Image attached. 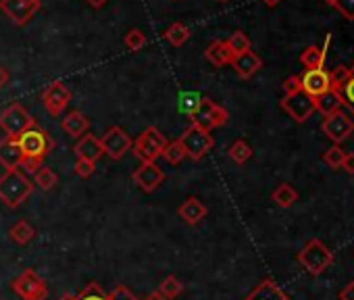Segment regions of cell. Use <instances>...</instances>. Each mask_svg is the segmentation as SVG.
Wrapping results in <instances>:
<instances>
[{"instance_id":"1","label":"cell","mask_w":354,"mask_h":300,"mask_svg":"<svg viewBox=\"0 0 354 300\" xmlns=\"http://www.w3.org/2000/svg\"><path fill=\"white\" fill-rule=\"evenodd\" d=\"M19 146H21V153H23V165L27 173H36L42 167V161L48 157V153L52 150L54 142L48 136L46 129H42L40 125H32L27 127L19 138H17Z\"/></svg>"},{"instance_id":"2","label":"cell","mask_w":354,"mask_h":300,"mask_svg":"<svg viewBox=\"0 0 354 300\" xmlns=\"http://www.w3.org/2000/svg\"><path fill=\"white\" fill-rule=\"evenodd\" d=\"M34 192V184L27 180V175L19 169L5 171V175H0V200L7 204L9 208H17L23 204Z\"/></svg>"},{"instance_id":"3","label":"cell","mask_w":354,"mask_h":300,"mask_svg":"<svg viewBox=\"0 0 354 300\" xmlns=\"http://www.w3.org/2000/svg\"><path fill=\"white\" fill-rule=\"evenodd\" d=\"M165 146H167V138L161 133V129L146 127L131 144V153L142 163H157V159H161V155H163Z\"/></svg>"},{"instance_id":"4","label":"cell","mask_w":354,"mask_h":300,"mask_svg":"<svg viewBox=\"0 0 354 300\" xmlns=\"http://www.w3.org/2000/svg\"><path fill=\"white\" fill-rule=\"evenodd\" d=\"M333 261H335L333 253H331L319 238L307 242L305 248L298 253V263L305 267L307 273H311V275H315V277L321 275L323 271H327V269L333 265Z\"/></svg>"},{"instance_id":"5","label":"cell","mask_w":354,"mask_h":300,"mask_svg":"<svg viewBox=\"0 0 354 300\" xmlns=\"http://www.w3.org/2000/svg\"><path fill=\"white\" fill-rule=\"evenodd\" d=\"M179 142L186 150V157L192 161H200L208 150L215 146V140H212L210 131H206L194 123L190 127H186V131L179 136Z\"/></svg>"},{"instance_id":"6","label":"cell","mask_w":354,"mask_h":300,"mask_svg":"<svg viewBox=\"0 0 354 300\" xmlns=\"http://www.w3.org/2000/svg\"><path fill=\"white\" fill-rule=\"evenodd\" d=\"M36 121L34 117L27 113V109L19 103L7 107L3 113H0V129L7 133V138H19L27 127H32Z\"/></svg>"},{"instance_id":"7","label":"cell","mask_w":354,"mask_h":300,"mask_svg":"<svg viewBox=\"0 0 354 300\" xmlns=\"http://www.w3.org/2000/svg\"><path fill=\"white\" fill-rule=\"evenodd\" d=\"M190 119H192L194 125L210 131L215 127L225 125L228 119H230V113L223 107H219L217 103H212L210 98H200V105H198V109L194 111V115Z\"/></svg>"},{"instance_id":"8","label":"cell","mask_w":354,"mask_h":300,"mask_svg":"<svg viewBox=\"0 0 354 300\" xmlns=\"http://www.w3.org/2000/svg\"><path fill=\"white\" fill-rule=\"evenodd\" d=\"M11 288L23 300H46L48 296L46 281L34 269H25L19 277H15L11 281Z\"/></svg>"},{"instance_id":"9","label":"cell","mask_w":354,"mask_h":300,"mask_svg":"<svg viewBox=\"0 0 354 300\" xmlns=\"http://www.w3.org/2000/svg\"><path fill=\"white\" fill-rule=\"evenodd\" d=\"M321 129H323V133L333 144H342V142H346L354 133V121H352V117H350L348 111H342L340 109V111L323 117Z\"/></svg>"},{"instance_id":"10","label":"cell","mask_w":354,"mask_h":300,"mask_svg":"<svg viewBox=\"0 0 354 300\" xmlns=\"http://www.w3.org/2000/svg\"><path fill=\"white\" fill-rule=\"evenodd\" d=\"M42 0H0V11H3L15 25H25L32 17L40 11Z\"/></svg>"},{"instance_id":"11","label":"cell","mask_w":354,"mask_h":300,"mask_svg":"<svg viewBox=\"0 0 354 300\" xmlns=\"http://www.w3.org/2000/svg\"><path fill=\"white\" fill-rule=\"evenodd\" d=\"M281 105V109L286 111L296 123H305L315 111H317V107H315V98L313 96H309L307 92H294V94H288V96H283V100L279 103Z\"/></svg>"},{"instance_id":"12","label":"cell","mask_w":354,"mask_h":300,"mask_svg":"<svg viewBox=\"0 0 354 300\" xmlns=\"http://www.w3.org/2000/svg\"><path fill=\"white\" fill-rule=\"evenodd\" d=\"M131 138L127 136V131L125 129H121V127H109L104 133H102V138H100V146H102V153L104 155H109L113 161H119L127 150H131Z\"/></svg>"},{"instance_id":"13","label":"cell","mask_w":354,"mask_h":300,"mask_svg":"<svg viewBox=\"0 0 354 300\" xmlns=\"http://www.w3.org/2000/svg\"><path fill=\"white\" fill-rule=\"evenodd\" d=\"M300 78V88L302 92H307L313 98H319L327 92H331V82H329V73L321 67V69H307Z\"/></svg>"},{"instance_id":"14","label":"cell","mask_w":354,"mask_h":300,"mask_svg":"<svg viewBox=\"0 0 354 300\" xmlns=\"http://www.w3.org/2000/svg\"><path fill=\"white\" fill-rule=\"evenodd\" d=\"M42 103L46 107V111L52 115V117H58L67 105L71 103V92L69 88L63 84V82H52L44 92H42Z\"/></svg>"},{"instance_id":"15","label":"cell","mask_w":354,"mask_h":300,"mask_svg":"<svg viewBox=\"0 0 354 300\" xmlns=\"http://www.w3.org/2000/svg\"><path fill=\"white\" fill-rule=\"evenodd\" d=\"M131 180L135 182L137 188H142L144 192L151 194V192L159 190V186H161L163 180H165V173H163V169H161L157 163H142V165L133 171Z\"/></svg>"},{"instance_id":"16","label":"cell","mask_w":354,"mask_h":300,"mask_svg":"<svg viewBox=\"0 0 354 300\" xmlns=\"http://www.w3.org/2000/svg\"><path fill=\"white\" fill-rule=\"evenodd\" d=\"M0 165L7 171L19 169L23 165V153L17 138H5L0 140Z\"/></svg>"},{"instance_id":"17","label":"cell","mask_w":354,"mask_h":300,"mask_svg":"<svg viewBox=\"0 0 354 300\" xmlns=\"http://www.w3.org/2000/svg\"><path fill=\"white\" fill-rule=\"evenodd\" d=\"M232 67H234V71L240 75L242 80H250L254 73H258V71H261L263 61H261V56H258L256 52L246 50V52H242V54L234 56Z\"/></svg>"},{"instance_id":"18","label":"cell","mask_w":354,"mask_h":300,"mask_svg":"<svg viewBox=\"0 0 354 300\" xmlns=\"http://www.w3.org/2000/svg\"><path fill=\"white\" fill-rule=\"evenodd\" d=\"M74 153L78 155V159H88L92 163H96L104 153H102V146H100V140L92 133H86L82 136L76 146H74Z\"/></svg>"},{"instance_id":"19","label":"cell","mask_w":354,"mask_h":300,"mask_svg":"<svg viewBox=\"0 0 354 300\" xmlns=\"http://www.w3.org/2000/svg\"><path fill=\"white\" fill-rule=\"evenodd\" d=\"M60 127L65 133H69L71 138H82L88 133L90 129V119L82 113V111H71L69 115L63 117Z\"/></svg>"},{"instance_id":"20","label":"cell","mask_w":354,"mask_h":300,"mask_svg":"<svg viewBox=\"0 0 354 300\" xmlns=\"http://www.w3.org/2000/svg\"><path fill=\"white\" fill-rule=\"evenodd\" d=\"M244 300H292L273 279H263Z\"/></svg>"},{"instance_id":"21","label":"cell","mask_w":354,"mask_h":300,"mask_svg":"<svg viewBox=\"0 0 354 300\" xmlns=\"http://www.w3.org/2000/svg\"><path fill=\"white\" fill-rule=\"evenodd\" d=\"M204 56H206L208 63H212L215 67L232 65V61H234V52L230 50V46H228L225 40H215V42H210L208 48L204 50Z\"/></svg>"},{"instance_id":"22","label":"cell","mask_w":354,"mask_h":300,"mask_svg":"<svg viewBox=\"0 0 354 300\" xmlns=\"http://www.w3.org/2000/svg\"><path fill=\"white\" fill-rule=\"evenodd\" d=\"M179 217L184 219V223L196 225V223H200V221L206 217V206H204V202H202L200 198L190 196L186 202H181V206H179Z\"/></svg>"},{"instance_id":"23","label":"cell","mask_w":354,"mask_h":300,"mask_svg":"<svg viewBox=\"0 0 354 300\" xmlns=\"http://www.w3.org/2000/svg\"><path fill=\"white\" fill-rule=\"evenodd\" d=\"M271 198H273V202H275L277 206H281V208H290V206L298 200V192H296L290 184H281V186H277V188L273 190Z\"/></svg>"},{"instance_id":"24","label":"cell","mask_w":354,"mask_h":300,"mask_svg":"<svg viewBox=\"0 0 354 300\" xmlns=\"http://www.w3.org/2000/svg\"><path fill=\"white\" fill-rule=\"evenodd\" d=\"M34 236H36V230L32 228V225L27 223V221H17L13 228L9 230V238L15 242V244H19V246H23V244H30L32 240H34Z\"/></svg>"},{"instance_id":"25","label":"cell","mask_w":354,"mask_h":300,"mask_svg":"<svg viewBox=\"0 0 354 300\" xmlns=\"http://www.w3.org/2000/svg\"><path fill=\"white\" fill-rule=\"evenodd\" d=\"M325 54H327V48H319V46H309L302 50L300 54V63L307 67V69H321L323 63H325Z\"/></svg>"},{"instance_id":"26","label":"cell","mask_w":354,"mask_h":300,"mask_svg":"<svg viewBox=\"0 0 354 300\" xmlns=\"http://www.w3.org/2000/svg\"><path fill=\"white\" fill-rule=\"evenodd\" d=\"M315 107H317V111L323 113V117H325V115H331V113L340 111V109H342V103H340L338 92L331 90V92H327V94L315 98Z\"/></svg>"},{"instance_id":"27","label":"cell","mask_w":354,"mask_h":300,"mask_svg":"<svg viewBox=\"0 0 354 300\" xmlns=\"http://www.w3.org/2000/svg\"><path fill=\"white\" fill-rule=\"evenodd\" d=\"M228 155H230V159H232L234 163L244 165V163H248V161L252 159V148L248 146V142H244V140H236V142L230 146Z\"/></svg>"},{"instance_id":"28","label":"cell","mask_w":354,"mask_h":300,"mask_svg":"<svg viewBox=\"0 0 354 300\" xmlns=\"http://www.w3.org/2000/svg\"><path fill=\"white\" fill-rule=\"evenodd\" d=\"M188 38H190V30H188L181 21L171 23V25L167 28V32H165V40H167L171 46H181V44L188 42Z\"/></svg>"},{"instance_id":"29","label":"cell","mask_w":354,"mask_h":300,"mask_svg":"<svg viewBox=\"0 0 354 300\" xmlns=\"http://www.w3.org/2000/svg\"><path fill=\"white\" fill-rule=\"evenodd\" d=\"M169 165H179L184 159H186V150L181 146L179 140H173V142H167L165 150H163V155H161Z\"/></svg>"},{"instance_id":"30","label":"cell","mask_w":354,"mask_h":300,"mask_svg":"<svg viewBox=\"0 0 354 300\" xmlns=\"http://www.w3.org/2000/svg\"><path fill=\"white\" fill-rule=\"evenodd\" d=\"M34 184L40 188V190H52L56 184H58V175L52 171V169H48V167H40L36 173H34Z\"/></svg>"},{"instance_id":"31","label":"cell","mask_w":354,"mask_h":300,"mask_svg":"<svg viewBox=\"0 0 354 300\" xmlns=\"http://www.w3.org/2000/svg\"><path fill=\"white\" fill-rule=\"evenodd\" d=\"M159 292H161L167 300H173V298H177V296L184 292V283H181L175 275H169V277H165V279L161 281Z\"/></svg>"},{"instance_id":"32","label":"cell","mask_w":354,"mask_h":300,"mask_svg":"<svg viewBox=\"0 0 354 300\" xmlns=\"http://www.w3.org/2000/svg\"><path fill=\"white\" fill-rule=\"evenodd\" d=\"M354 75V69L352 67H346V65H338L331 73H329V82H331V90H340L350 78Z\"/></svg>"},{"instance_id":"33","label":"cell","mask_w":354,"mask_h":300,"mask_svg":"<svg viewBox=\"0 0 354 300\" xmlns=\"http://www.w3.org/2000/svg\"><path fill=\"white\" fill-rule=\"evenodd\" d=\"M335 92H338V96H340L342 107H344L350 115H354V75H352V78H350L340 90H335Z\"/></svg>"},{"instance_id":"34","label":"cell","mask_w":354,"mask_h":300,"mask_svg":"<svg viewBox=\"0 0 354 300\" xmlns=\"http://www.w3.org/2000/svg\"><path fill=\"white\" fill-rule=\"evenodd\" d=\"M225 42H228L230 50L234 52V56H238V54L250 50V40H248V36H246L244 32H234Z\"/></svg>"},{"instance_id":"35","label":"cell","mask_w":354,"mask_h":300,"mask_svg":"<svg viewBox=\"0 0 354 300\" xmlns=\"http://www.w3.org/2000/svg\"><path fill=\"white\" fill-rule=\"evenodd\" d=\"M344 157H346L344 148H342L340 144H333L331 148H327V153L323 155V161H325L327 167H331V169H342Z\"/></svg>"},{"instance_id":"36","label":"cell","mask_w":354,"mask_h":300,"mask_svg":"<svg viewBox=\"0 0 354 300\" xmlns=\"http://www.w3.org/2000/svg\"><path fill=\"white\" fill-rule=\"evenodd\" d=\"M125 46H127V50H131V52L142 50V48L146 46V36H144V32H142V30H129L127 36H125Z\"/></svg>"},{"instance_id":"37","label":"cell","mask_w":354,"mask_h":300,"mask_svg":"<svg viewBox=\"0 0 354 300\" xmlns=\"http://www.w3.org/2000/svg\"><path fill=\"white\" fill-rule=\"evenodd\" d=\"M78 300H109V294L96 281H92L78 294Z\"/></svg>"},{"instance_id":"38","label":"cell","mask_w":354,"mask_h":300,"mask_svg":"<svg viewBox=\"0 0 354 300\" xmlns=\"http://www.w3.org/2000/svg\"><path fill=\"white\" fill-rule=\"evenodd\" d=\"M344 19L354 21V0H333L331 5Z\"/></svg>"},{"instance_id":"39","label":"cell","mask_w":354,"mask_h":300,"mask_svg":"<svg viewBox=\"0 0 354 300\" xmlns=\"http://www.w3.org/2000/svg\"><path fill=\"white\" fill-rule=\"evenodd\" d=\"M94 171H96V163H92V161H88V159H78L76 161V173L80 175V178H90V175H94Z\"/></svg>"},{"instance_id":"40","label":"cell","mask_w":354,"mask_h":300,"mask_svg":"<svg viewBox=\"0 0 354 300\" xmlns=\"http://www.w3.org/2000/svg\"><path fill=\"white\" fill-rule=\"evenodd\" d=\"M109 300H140L135 298V294H131V290L127 286H117L111 294H109Z\"/></svg>"},{"instance_id":"41","label":"cell","mask_w":354,"mask_h":300,"mask_svg":"<svg viewBox=\"0 0 354 300\" xmlns=\"http://www.w3.org/2000/svg\"><path fill=\"white\" fill-rule=\"evenodd\" d=\"M198 105H200V98H198V94H194V92L186 94L184 100H181V109H184L190 117L194 115V111L198 109Z\"/></svg>"},{"instance_id":"42","label":"cell","mask_w":354,"mask_h":300,"mask_svg":"<svg viewBox=\"0 0 354 300\" xmlns=\"http://www.w3.org/2000/svg\"><path fill=\"white\" fill-rule=\"evenodd\" d=\"M302 88H300V78L298 75H290V78L283 82V92H286V96L288 94H294V92H300Z\"/></svg>"},{"instance_id":"43","label":"cell","mask_w":354,"mask_h":300,"mask_svg":"<svg viewBox=\"0 0 354 300\" xmlns=\"http://www.w3.org/2000/svg\"><path fill=\"white\" fill-rule=\"evenodd\" d=\"M342 167H344V171H346V173L354 175V153H346V157H344V163H342Z\"/></svg>"},{"instance_id":"44","label":"cell","mask_w":354,"mask_h":300,"mask_svg":"<svg viewBox=\"0 0 354 300\" xmlns=\"http://www.w3.org/2000/svg\"><path fill=\"white\" fill-rule=\"evenodd\" d=\"M340 300H354V281H350V283L340 292Z\"/></svg>"},{"instance_id":"45","label":"cell","mask_w":354,"mask_h":300,"mask_svg":"<svg viewBox=\"0 0 354 300\" xmlns=\"http://www.w3.org/2000/svg\"><path fill=\"white\" fill-rule=\"evenodd\" d=\"M9 80H11V75H9V71L5 69V67H0V90H3L7 84H9Z\"/></svg>"},{"instance_id":"46","label":"cell","mask_w":354,"mask_h":300,"mask_svg":"<svg viewBox=\"0 0 354 300\" xmlns=\"http://www.w3.org/2000/svg\"><path fill=\"white\" fill-rule=\"evenodd\" d=\"M86 3H88L90 7H94V9H102V7L109 3V0H86Z\"/></svg>"},{"instance_id":"47","label":"cell","mask_w":354,"mask_h":300,"mask_svg":"<svg viewBox=\"0 0 354 300\" xmlns=\"http://www.w3.org/2000/svg\"><path fill=\"white\" fill-rule=\"evenodd\" d=\"M144 300H167V298H165V296H163V294H161V292L157 290V292H153V294H148V296H146Z\"/></svg>"},{"instance_id":"48","label":"cell","mask_w":354,"mask_h":300,"mask_svg":"<svg viewBox=\"0 0 354 300\" xmlns=\"http://www.w3.org/2000/svg\"><path fill=\"white\" fill-rule=\"evenodd\" d=\"M58 300H78V294H69V292H67V294H63Z\"/></svg>"},{"instance_id":"49","label":"cell","mask_w":354,"mask_h":300,"mask_svg":"<svg viewBox=\"0 0 354 300\" xmlns=\"http://www.w3.org/2000/svg\"><path fill=\"white\" fill-rule=\"evenodd\" d=\"M263 3H265L267 7H277V5L281 3V0H263Z\"/></svg>"},{"instance_id":"50","label":"cell","mask_w":354,"mask_h":300,"mask_svg":"<svg viewBox=\"0 0 354 300\" xmlns=\"http://www.w3.org/2000/svg\"><path fill=\"white\" fill-rule=\"evenodd\" d=\"M325 3H327V5H333V0H325Z\"/></svg>"},{"instance_id":"51","label":"cell","mask_w":354,"mask_h":300,"mask_svg":"<svg viewBox=\"0 0 354 300\" xmlns=\"http://www.w3.org/2000/svg\"><path fill=\"white\" fill-rule=\"evenodd\" d=\"M219 3H228V0H219Z\"/></svg>"},{"instance_id":"52","label":"cell","mask_w":354,"mask_h":300,"mask_svg":"<svg viewBox=\"0 0 354 300\" xmlns=\"http://www.w3.org/2000/svg\"><path fill=\"white\" fill-rule=\"evenodd\" d=\"M352 69H354V65H352Z\"/></svg>"}]
</instances>
